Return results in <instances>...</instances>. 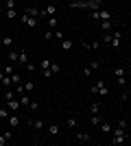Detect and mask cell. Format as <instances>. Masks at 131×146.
I'll return each mask as SVG.
<instances>
[{"label": "cell", "mask_w": 131, "mask_h": 146, "mask_svg": "<svg viewBox=\"0 0 131 146\" xmlns=\"http://www.w3.org/2000/svg\"><path fill=\"white\" fill-rule=\"evenodd\" d=\"M98 127H100V131H103V133H107V135H109V133H112V131H114V127H112V124H109V122H105V120L100 122Z\"/></svg>", "instance_id": "cell-13"}, {"label": "cell", "mask_w": 131, "mask_h": 146, "mask_svg": "<svg viewBox=\"0 0 131 146\" xmlns=\"http://www.w3.org/2000/svg\"><path fill=\"white\" fill-rule=\"evenodd\" d=\"M90 122H92V124H100V122H103V118H100L98 113H90Z\"/></svg>", "instance_id": "cell-23"}, {"label": "cell", "mask_w": 131, "mask_h": 146, "mask_svg": "<svg viewBox=\"0 0 131 146\" xmlns=\"http://www.w3.org/2000/svg\"><path fill=\"white\" fill-rule=\"evenodd\" d=\"M29 127H31L33 131H44V129L48 127V124H46L44 120H39V118H35V120H31V122H29Z\"/></svg>", "instance_id": "cell-6"}, {"label": "cell", "mask_w": 131, "mask_h": 146, "mask_svg": "<svg viewBox=\"0 0 131 146\" xmlns=\"http://www.w3.org/2000/svg\"><path fill=\"white\" fill-rule=\"evenodd\" d=\"M35 87H37V85H35L33 81H29V83H24V92H29V94H31V92L35 90Z\"/></svg>", "instance_id": "cell-29"}, {"label": "cell", "mask_w": 131, "mask_h": 146, "mask_svg": "<svg viewBox=\"0 0 131 146\" xmlns=\"http://www.w3.org/2000/svg\"><path fill=\"white\" fill-rule=\"evenodd\" d=\"M20 83H22V76L18 72H13L11 74V85H20Z\"/></svg>", "instance_id": "cell-21"}, {"label": "cell", "mask_w": 131, "mask_h": 146, "mask_svg": "<svg viewBox=\"0 0 131 146\" xmlns=\"http://www.w3.org/2000/svg\"><path fill=\"white\" fill-rule=\"evenodd\" d=\"M0 2H2V0H0Z\"/></svg>", "instance_id": "cell-45"}, {"label": "cell", "mask_w": 131, "mask_h": 146, "mask_svg": "<svg viewBox=\"0 0 131 146\" xmlns=\"http://www.w3.org/2000/svg\"><path fill=\"white\" fill-rule=\"evenodd\" d=\"M39 70H50V61L48 59H42V61H39Z\"/></svg>", "instance_id": "cell-28"}, {"label": "cell", "mask_w": 131, "mask_h": 146, "mask_svg": "<svg viewBox=\"0 0 131 146\" xmlns=\"http://www.w3.org/2000/svg\"><path fill=\"white\" fill-rule=\"evenodd\" d=\"M46 20H48V29H57V24H59V22H57L55 15H50V18H46Z\"/></svg>", "instance_id": "cell-26"}, {"label": "cell", "mask_w": 131, "mask_h": 146, "mask_svg": "<svg viewBox=\"0 0 131 146\" xmlns=\"http://www.w3.org/2000/svg\"><path fill=\"white\" fill-rule=\"evenodd\" d=\"M11 98H15V90H9V87H7L5 90V100H11Z\"/></svg>", "instance_id": "cell-27"}, {"label": "cell", "mask_w": 131, "mask_h": 146, "mask_svg": "<svg viewBox=\"0 0 131 146\" xmlns=\"http://www.w3.org/2000/svg\"><path fill=\"white\" fill-rule=\"evenodd\" d=\"M120 39H122V35H120V31H116V33L112 35V42H109V46H112V48H118V46H120Z\"/></svg>", "instance_id": "cell-7"}, {"label": "cell", "mask_w": 131, "mask_h": 146, "mask_svg": "<svg viewBox=\"0 0 131 146\" xmlns=\"http://www.w3.org/2000/svg\"><path fill=\"white\" fill-rule=\"evenodd\" d=\"M66 124H68L70 129H76V127H79V120H76V118H68V120H66Z\"/></svg>", "instance_id": "cell-25"}, {"label": "cell", "mask_w": 131, "mask_h": 146, "mask_svg": "<svg viewBox=\"0 0 131 146\" xmlns=\"http://www.w3.org/2000/svg\"><path fill=\"white\" fill-rule=\"evenodd\" d=\"M87 68H90V70L94 72V70H98V68H100V61H98V59H94V61H92V63H90Z\"/></svg>", "instance_id": "cell-30"}, {"label": "cell", "mask_w": 131, "mask_h": 146, "mask_svg": "<svg viewBox=\"0 0 131 146\" xmlns=\"http://www.w3.org/2000/svg\"><path fill=\"white\" fill-rule=\"evenodd\" d=\"M114 76H116V81H118L120 87H127V72H125V68H116V70H114Z\"/></svg>", "instance_id": "cell-4"}, {"label": "cell", "mask_w": 131, "mask_h": 146, "mask_svg": "<svg viewBox=\"0 0 131 146\" xmlns=\"http://www.w3.org/2000/svg\"><path fill=\"white\" fill-rule=\"evenodd\" d=\"M112 35H114V33H103L100 37H103V42H105V44H109V42H112Z\"/></svg>", "instance_id": "cell-36"}, {"label": "cell", "mask_w": 131, "mask_h": 146, "mask_svg": "<svg viewBox=\"0 0 131 146\" xmlns=\"http://www.w3.org/2000/svg\"><path fill=\"white\" fill-rule=\"evenodd\" d=\"M120 100H122V103H127V100H129V92H122V94H120Z\"/></svg>", "instance_id": "cell-41"}, {"label": "cell", "mask_w": 131, "mask_h": 146, "mask_svg": "<svg viewBox=\"0 0 131 146\" xmlns=\"http://www.w3.org/2000/svg\"><path fill=\"white\" fill-rule=\"evenodd\" d=\"M24 13H29L31 18H39V9H37V7H26Z\"/></svg>", "instance_id": "cell-14"}, {"label": "cell", "mask_w": 131, "mask_h": 146, "mask_svg": "<svg viewBox=\"0 0 131 146\" xmlns=\"http://www.w3.org/2000/svg\"><path fill=\"white\" fill-rule=\"evenodd\" d=\"M100 29H103V33H112V20H103Z\"/></svg>", "instance_id": "cell-17"}, {"label": "cell", "mask_w": 131, "mask_h": 146, "mask_svg": "<svg viewBox=\"0 0 131 146\" xmlns=\"http://www.w3.org/2000/svg\"><path fill=\"white\" fill-rule=\"evenodd\" d=\"M5 107L9 111H11V113H15V111L20 109V107H22V105H20V100L18 98H11V100H5Z\"/></svg>", "instance_id": "cell-5"}, {"label": "cell", "mask_w": 131, "mask_h": 146, "mask_svg": "<svg viewBox=\"0 0 131 146\" xmlns=\"http://www.w3.org/2000/svg\"><path fill=\"white\" fill-rule=\"evenodd\" d=\"M59 44H61L63 50H72V48H74V42H72V39H61Z\"/></svg>", "instance_id": "cell-15"}, {"label": "cell", "mask_w": 131, "mask_h": 146, "mask_svg": "<svg viewBox=\"0 0 131 146\" xmlns=\"http://www.w3.org/2000/svg\"><path fill=\"white\" fill-rule=\"evenodd\" d=\"M55 39H59V42H61V39H66V35H63V31L55 29Z\"/></svg>", "instance_id": "cell-34"}, {"label": "cell", "mask_w": 131, "mask_h": 146, "mask_svg": "<svg viewBox=\"0 0 131 146\" xmlns=\"http://www.w3.org/2000/svg\"><path fill=\"white\" fill-rule=\"evenodd\" d=\"M18 20L22 22V24H26L29 29H35V26H37V18H31V15H29V13H24V11L18 15Z\"/></svg>", "instance_id": "cell-3"}, {"label": "cell", "mask_w": 131, "mask_h": 146, "mask_svg": "<svg viewBox=\"0 0 131 146\" xmlns=\"http://www.w3.org/2000/svg\"><path fill=\"white\" fill-rule=\"evenodd\" d=\"M0 44L9 48V46H13V37H11V35H7V37H0Z\"/></svg>", "instance_id": "cell-19"}, {"label": "cell", "mask_w": 131, "mask_h": 146, "mask_svg": "<svg viewBox=\"0 0 131 146\" xmlns=\"http://www.w3.org/2000/svg\"><path fill=\"white\" fill-rule=\"evenodd\" d=\"M7 142H9V140H7L5 135H0V146H7Z\"/></svg>", "instance_id": "cell-44"}, {"label": "cell", "mask_w": 131, "mask_h": 146, "mask_svg": "<svg viewBox=\"0 0 131 146\" xmlns=\"http://www.w3.org/2000/svg\"><path fill=\"white\" fill-rule=\"evenodd\" d=\"M2 72H5V74H13V66H11V63L5 66V68H2Z\"/></svg>", "instance_id": "cell-38"}, {"label": "cell", "mask_w": 131, "mask_h": 146, "mask_svg": "<svg viewBox=\"0 0 131 146\" xmlns=\"http://www.w3.org/2000/svg\"><path fill=\"white\" fill-rule=\"evenodd\" d=\"M18 15H20V13L15 11V9H7V18H11V20H13V18H18Z\"/></svg>", "instance_id": "cell-31"}, {"label": "cell", "mask_w": 131, "mask_h": 146, "mask_svg": "<svg viewBox=\"0 0 131 146\" xmlns=\"http://www.w3.org/2000/svg\"><path fill=\"white\" fill-rule=\"evenodd\" d=\"M118 127H120V129H129V120H127V118L118 120Z\"/></svg>", "instance_id": "cell-35"}, {"label": "cell", "mask_w": 131, "mask_h": 146, "mask_svg": "<svg viewBox=\"0 0 131 146\" xmlns=\"http://www.w3.org/2000/svg\"><path fill=\"white\" fill-rule=\"evenodd\" d=\"M18 55H20V50H18V52H13V50H9V55H7L9 63H18Z\"/></svg>", "instance_id": "cell-20"}, {"label": "cell", "mask_w": 131, "mask_h": 146, "mask_svg": "<svg viewBox=\"0 0 131 146\" xmlns=\"http://www.w3.org/2000/svg\"><path fill=\"white\" fill-rule=\"evenodd\" d=\"M29 107H31V111H37V109H39V103H37V100H31V105H29Z\"/></svg>", "instance_id": "cell-37"}, {"label": "cell", "mask_w": 131, "mask_h": 146, "mask_svg": "<svg viewBox=\"0 0 131 146\" xmlns=\"http://www.w3.org/2000/svg\"><path fill=\"white\" fill-rule=\"evenodd\" d=\"M103 20H112V11L109 9H100L98 11V22H103Z\"/></svg>", "instance_id": "cell-8"}, {"label": "cell", "mask_w": 131, "mask_h": 146, "mask_svg": "<svg viewBox=\"0 0 131 146\" xmlns=\"http://www.w3.org/2000/svg\"><path fill=\"white\" fill-rule=\"evenodd\" d=\"M44 11H46V15H48V18H50V15H55V13H57V5H55V2H50V5L46 7Z\"/></svg>", "instance_id": "cell-18"}, {"label": "cell", "mask_w": 131, "mask_h": 146, "mask_svg": "<svg viewBox=\"0 0 131 146\" xmlns=\"http://www.w3.org/2000/svg\"><path fill=\"white\" fill-rule=\"evenodd\" d=\"M18 63H22V66H26V63H29V52H26L24 48L20 50V55H18Z\"/></svg>", "instance_id": "cell-9"}, {"label": "cell", "mask_w": 131, "mask_h": 146, "mask_svg": "<svg viewBox=\"0 0 131 146\" xmlns=\"http://www.w3.org/2000/svg\"><path fill=\"white\" fill-rule=\"evenodd\" d=\"M50 70H53V74H59L61 72V66L59 63H50Z\"/></svg>", "instance_id": "cell-32"}, {"label": "cell", "mask_w": 131, "mask_h": 146, "mask_svg": "<svg viewBox=\"0 0 131 146\" xmlns=\"http://www.w3.org/2000/svg\"><path fill=\"white\" fill-rule=\"evenodd\" d=\"M9 116H11V111L7 107H0V118H9Z\"/></svg>", "instance_id": "cell-33"}, {"label": "cell", "mask_w": 131, "mask_h": 146, "mask_svg": "<svg viewBox=\"0 0 131 146\" xmlns=\"http://www.w3.org/2000/svg\"><path fill=\"white\" fill-rule=\"evenodd\" d=\"M42 74H44V79H50V76H55V74H53V70H42Z\"/></svg>", "instance_id": "cell-39"}, {"label": "cell", "mask_w": 131, "mask_h": 146, "mask_svg": "<svg viewBox=\"0 0 131 146\" xmlns=\"http://www.w3.org/2000/svg\"><path fill=\"white\" fill-rule=\"evenodd\" d=\"M44 39H46V42L55 39V31H53V29H46V33H44Z\"/></svg>", "instance_id": "cell-24"}, {"label": "cell", "mask_w": 131, "mask_h": 146, "mask_svg": "<svg viewBox=\"0 0 131 146\" xmlns=\"http://www.w3.org/2000/svg\"><path fill=\"white\" fill-rule=\"evenodd\" d=\"M48 135H53V137H57V135H59V131H61V129H59V124H48Z\"/></svg>", "instance_id": "cell-12"}, {"label": "cell", "mask_w": 131, "mask_h": 146, "mask_svg": "<svg viewBox=\"0 0 131 146\" xmlns=\"http://www.w3.org/2000/svg\"><path fill=\"white\" fill-rule=\"evenodd\" d=\"M98 11H100V9H98ZM98 11H92V13H90V18H92L94 22H98Z\"/></svg>", "instance_id": "cell-42"}, {"label": "cell", "mask_w": 131, "mask_h": 146, "mask_svg": "<svg viewBox=\"0 0 131 146\" xmlns=\"http://www.w3.org/2000/svg\"><path fill=\"white\" fill-rule=\"evenodd\" d=\"M5 7H7V9H15V0H7Z\"/></svg>", "instance_id": "cell-40"}, {"label": "cell", "mask_w": 131, "mask_h": 146, "mask_svg": "<svg viewBox=\"0 0 131 146\" xmlns=\"http://www.w3.org/2000/svg\"><path fill=\"white\" fill-rule=\"evenodd\" d=\"M90 92H92V94H100V96H107V94H109V87H107L103 81H96V83L90 87Z\"/></svg>", "instance_id": "cell-2"}, {"label": "cell", "mask_w": 131, "mask_h": 146, "mask_svg": "<svg viewBox=\"0 0 131 146\" xmlns=\"http://www.w3.org/2000/svg\"><path fill=\"white\" fill-rule=\"evenodd\" d=\"M100 111V103L96 100V103H90V113H98Z\"/></svg>", "instance_id": "cell-22"}, {"label": "cell", "mask_w": 131, "mask_h": 146, "mask_svg": "<svg viewBox=\"0 0 131 146\" xmlns=\"http://www.w3.org/2000/svg\"><path fill=\"white\" fill-rule=\"evenodd\" d=\"M76 142H90V133L87 131H76Z\"/></svg>", "instance_id": "cell-10"}, {"label": "cell", "mask_w": 131, "mask_h": 146, "mask_svg": "<svg viewBox=\"0 0 131 146\" xmlns=\"http://www.w3.org/2000/svg\"><path fill=\"white\" fill-rule=\"evenodd\" d=\"M131 140V133H129V129H120L116 127L112 131V140H109V144H125V142Z\"/></svg>", "instance_id": "cell-1"}, {"label": "cell", "mask_w": 131, "mask_h": 146, "mask_svg": "<svg viewBox=\"0 0 131 146\" xmlns=\"http://www.w3.org/2000/svg\"><path fill=\"white\" fill-rule=\"evenodd\" d=\"M7 137V140H13V131H5V133H2Z\"/></svg>", "instance_id": "cell-43"}, {"label": "cell", "mask_w": 131, "mask_h": 146, "mask_svg": "<svg viewBox=\"0 0 131 146\" xmlns=\"http://www.w3.org/2000/svg\"><path fill=\"white\" fill-rule=\"evenodd\" d=\"M7 120H9V127H11V129H15V127H18V124H20V118L15 116V113H11V116L7 118Z\"/></svg>", "instance_id": "cell-16"}, {"label": "cell", "mask_w": 131, "mask_h": 146, "mask_svg": "<svg viewBox=\"0 0 131 146\" xmlns=\"http://www.w3.org/2000/svg\"><path fill=\"white\" fill-rule=\"evenodd\" d=\"M20 105H26V107H29V105H31V94H29V92H24V94H20Z\"/></svg>", "instance_id": "cell-11"}]
</instances>
